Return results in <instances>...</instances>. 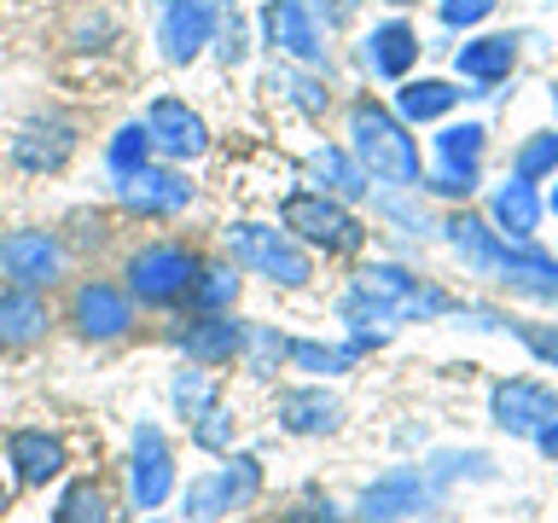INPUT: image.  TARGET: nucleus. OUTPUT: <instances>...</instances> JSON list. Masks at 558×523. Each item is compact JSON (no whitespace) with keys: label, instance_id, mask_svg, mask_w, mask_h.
I'll list each match as a JSON object with an SVG mask.
<instances>
[{"label":"nucleus","instance_id":"1","mask_svg":"<svg viewBox=\"0 0 558 523\" xmlns=\"http://www.w3.org/2000/svg\"><path fill=\"white\" fill-rule=\"evenodd\" d=\"M448 308L453 303L442 291L418 285L413 273L390 268V262H373V268L355 279V291L343 296V314L361 326H373V320H430V314H448Z\"/></svg>","mask_w":558,"mask_h":523},{"label":"nucleus","instance_id":"2","mask_svg":"<svg viewBox=\"0 0 558 523\" xmlns=\"http://www.w3.org/2000/svg\"><path fill=\"white\" fill-rule=\"evenodd\" d=\"M448 233H453V244H460V251L471 256V268H483L488 279H500V285H512V291H523V296L558 303V262H547V256H523V251L512 256L483 221H471V216H453Z\"/></svg>","mask_w":558,"mask_h":523},{"label":"nucleus","instance_id":"3","mask_svg":"<svg viewBox=\"0 0 558 523\" xmlns=\"http://www.w3.org/2000/svg\"><path fill=\"white\" fill-rule=\"evenodd\" d=\"M349 134H355V157H361V169L373 174V181H390V186L418 181V146L384 105L361 99L355 111H349Z\"/></svg>","mask_w":558,"mask_h":523},{"label":"nucleus","instance_id":"4","mask_svg":"<svg viewBox=\"0 0 558 523\" xmlns=\"http://www.w3.org/2000/svg\"><path fill=\"white\" fill-rule=\"evenodd\" d=\"M279 221H286L291 239H308L331 256H343L361 244V221L349 216L338 198H326V192H291V198L279 204Z\"/></svg>","mask_w":558,"mask_h":523},{"label":"nucleus","instance_id":"5","mask_svg":"<svg viewBox=\"0 0 558 523\" xmlns=\"http://www.w3.org/2000/svg\"><path fill=\"white\" fill-rule=\"evenodd\" d=\"M227 251H233V262H244V268L268 273L274 285H308V256L296 251L291 233H274V227H262V221H233L227 227Z\"/></svg>","mask_w":558,"mask_h":523},{"label":"nucleus","instance_id":"6","mask_svg":"<svg viewBox=\"0 0 558 523\" xmlns=\"http://www.w3.org/2000/svg\"><path fill=\"white\" fill-rule=\"evenodd\" d=\"M256 495H262V460L256 453H233L221 471L186 483V518L192 523H216L227 512H239V506H251Z\"/></svg>","mask_w":558,"mask_h":523},{"label":"nucleus","instance_id":"7","mask_svg":"<svg viewBox=\"0 0 558 523\" xmlns=\"http://www.w3.org/2000/svg\"><path fill=\"white\" fill-rule=\"evenodd\" d=\"M192 279H198V256L181 251V244H146V251L129 256V291L140 296V303H151V308L186 296Z\"/></svg>","mask_w":558,"mask_h":523},{"label":"nucleus","instance_id":"8","mask_svg":"<svg viewBox=\"0 0 558 523\" xmlns=\"http://www.w3.org/2000/svg\"><path fill=\"white\" fill-rule=\"evenodd\" d=\"M221 24V0H169L163 24H157V41H163L169 64H192L209 47V35Z\"/></svg>","mask_w":558,"mask_h":523},{"label":"nucleus","instance_id":"9","mask_svg":"<svg viewBox=\"0 0 558 523\" xmlns=\"http://www.w3.org/2000/svg\"><path fill=\"white\" fill-rule=\"evenodd\" d=\"M70 326H76L82 338H94V343L122 338V331L134 326L129 291L105 285V279H87V285H76V296H70Z\"/></svg>","mask_w":558,"mask_h":523},{"label":"nucleus","instance_id":"10","mask_svg":"<svg viewBox=\"0 0 558 523\" xmlns=\"http://www.w3.org/2000/svg\"><path fill=\"white\" fill-rule=\"evenodd\" d=\"M488 413H495L500 430L535 436L541 425L558 418V396L547 390V384H535V378H506V384H495V396H488Z\"/></svg>","mask_w":558,"mask_h":523},{"label":"nucleus","instance_id":"11","mask_svg":"<svg viewBox=\"0 0 558 523\" xmlns=\"http://www.w3.org/2000/svg\"><path fill=\"white\" fill-rule=\"evenodd\" d=\"M59 262H64L59 239L41 233V227H17V233L0 239V268H7L12 285H29V291L52 285V279H59Z\"/></svg>","mask_w":558,"mask_h":523},{"label":"nucleus","instance_id":"12","mask_svg":"<svg viewBox=\"0 0 558 523\" xmlns=\"http://www.w3.org/2000/svg\"><path fill=\"white\" fill-rule=\"evenodd\" d=\"M262 29H268V47H279L296 64H320L326 59L320 24H314L308 0H268V7H262Z\"/></svg>","mask_w":558,"mask_h":523},{"label":"nucleus","instance_id":"13","mask_svg":"<svg viewBox=\"0 0 558 523\" xmlns=\"http://www.w3.org/2000/svg\"><path fill=\"white\" fill-rule=\"evenodd\" d=\"M134 506L140 512H157L174 495V453L163 442L157 425H134Z\"/></svg>","mask_w":558,"mask_h":523},{"label":"nucleus","instance_id":"14","mask_svg":"<svg viewBox=\"0 0 558 523\" xmlns=\"http://www.w3.org/2000/svg\"><path fill=\"white\" fill-rule=\"evenodd\" d=\"M146 134H151V151H163V157H204L209 151L204 117L192 111V105H181V99H151Z\"/></svg>","mask_w":558,"mask_h":523},{"label":"nucleus","instance_id":"15","mask_svg":"<svg viewBox=\"0 0 558 523\" xmlns=\"http://www.w3.org/2000/svg\"><path fill=\"white\" fill-rule=\"evenodd\" d=\"M436 157H442V169H436L430 192H448V198L471 192V186H477V163H483V129H477V122H453V129H442Z\"/></svg>","mask_w":558,"mask_h":523},{"label":"nucleus","instance_id":"16","mask_svg":"<svg viewBox=\"0 0 558 523\" xmlns=\"http://www.w3.org/2000/svg\"><path fill=\"white\" fill-rule=\"evenodd\" d=\"M122 204L140 209V216H174V209L192 204V181L181 169H163V163H146L122 181Z\"/></svg>","mask_w":558,"mask_h":523},{"label":"nucleus","instance_id":"17","mask_svg":"<svg viewBox=\"0 0 558 523\" xmlns=\"http://www.w3.org/2000/svg\"><path fill=\"white\" fill-rule=\"evenodd\" d=\"M70 151H76V129H70V122H59V117L29 122V129L12 139V163H17V169H29V174L59 169Z\"/></svg>","mask_w":558,"mask_h":523},{"label":"nucleus","instance_id":"18","mask_svg":"<svg viewBox=\"0 0 558 523\" xmlns=\"http://www.w3.org/2000/svg\"><path fill=\"white\" fill-rule=\"evenodd\" d=\"M7 460L17 471V483L41 488V483H52L64 471V442H59V436H47V430H12L7 436Z\"/></svg>","mask_w":558,"mask_h":523},{"label":"nucleus","instance_id":"19","mask_svg":"<svg viewBox=\"0 0 558 523\" xmlns=\"http://www.w3.org/2000/svg\"><path fill=\"white\" fill-rule=\"evenodd\" d=\"M174 343L186 349V361L221 366V361H233L239 349H244V320H227V314H204V320H198V326H186Z\"/></svg>","mask_w":558,"mask_h":523},{"label":"nucleus","instance_id":"20","mask_svg":"<svg viewBox=\"0 0 558 523\" xmlns=\"http://www.w3.org/2000/svg\"><path fill=\"white\" fill-rule=\"evenodd\" d=\"M47 331V303L29 285L0 291V349H29Z\"/></svg>","mask_w":558,"mask_h":523},{"label":"nucleus","instance_id":"21","mask_svg":"<svg viewBox=\"0 0 558 523\" xmlns=\"http://www.w3.org/2000/svg\"><path fill=\"white\" fill-rule=\"evenodd\" d=\"M413 59H418V35H413V24H401V17H390V24H378L366 35V64H373L378 76L401 82L413 70Z\"/></svg>","mask_w":558,"mask_h":523},{"label":"nucleus","instance_id":"22","mask_svg":"<svg viewBox=\"0 0 558 523\" xmlns=\"http://www.w3.org/2000/svg\"><path fill=\"white\" fill-rule=\"evenodd\" d=\"M425 506V483L413 477V471H390L384 483L366 488V500H361V518L366 523H390V518H408Z\"/></svg>","mask_w":558,"mask_h":523},{"label":"nucleus","instance_id":"23","mask_svg":"<svg viewBox=\"0 0 558 523\" xmlns=\"http://www.w3.org/2000/svg\"><path fill=\"white\" fill-rule=\"evenodd\" d=\"M512 59H518L512 35H483V41H465L453 64H460V76H471V82H500L506 70H512Z\"/></svg>","mask_w":558,"mask_h":523},{"label":"nucleus","instance_id":"24","mask_svg":"<svg viewBox=\"0 0 558 523\" xmlns=\"http://www.w3.org/2000/svg\"><path fill=\"white\" fill-rule=\"evenodd\" d=\"M279 418H286V430H296V436H320V430L338 425V401L326 390H291L279 401Z\"/></svg>","mask_w":558,"mask_h":523},{"label":"nucleus","instance_id":"25","mask_svg":"<svg viewBox=\"0 0 558 523\" xmlns=\"http://www.w3.org/2000/svg\"><path fill=\"white\" fill-rule=\"evenodd\" d=\"M495 221H500V227H506V233H512V239L535 233V221H541L535 186H530V181H506V186L495 192Z\"/></svg>","mask_w":558,"mask_h":523},{"label":"nucleus","instance_id":"26","mask_svg":"<svg viewBox=\"0 0 558 523\" xmlns=\"http://www.w3.org/2000/svg\"><path fill=\"white\" fill-rule=\"evenodd\" d=\"M105 163H111L117 181H129L134 169H146V163H151V134H146V122H122L117 139H111V151H105Z\"/></svg>","mask_w":558,"mask_h":523},{"label":"nucleus","instance_id":"27","mask_svg":"<svg viewBox=\"0 0 558 523\" xmlns=\"http://www.w3.org/2000/svg\"><path fill=\"white\" fill-rule=\"evenodd\" d=\"M453 87L448 82H408L401 87V117L408 122H436V117H448L453 111Z\"/></svg>","mask_w":558,"mask_h":523},{"label":"nucleus","instance_id":"28","mask_svg":"<svg viewBox=\"0 0 558 523\" xmlns=\"http://www.w3.org/2000/svg\"><path fill=\"white\" fill-rule=\"evenodd\" d=\"M233 296H239V273L233 268H221V262H198V279H192V303H198L204 314H221V308H233Z\"/></svg>","mask_w":558,"mask_h":523},{"label":"nucleus","instance_id":"29","mask_svg":"<svg viewBox=\"0 0 558 523\" xmlns=\"http://www.w3.org/2000/svg\"><path fill=\"white\" fill-rule=\"evenodd\" d=\"M52 523H111V512H105V495H99V483H87L76 477L59 495V512H52Z\"/></svg>","mask_w":558,"mask_h":523},{"label":"nucleus","instance_id":"30","mask_svg":"<svg viewBox=\"0 0 558 523\" xmlns=\"http://www.w3.org/2000/svg\"><path fill=\"white\" fill-rule=\"evenodd\" d=\"M314 174H320V181H331V186L343 192V198H361V192H366V174H361L355 163H349V157H343L338 146L314 151Z\"/></svg>","mask_w":558,"mask_h":523},{"label":"nucleus","instance_id":"31","mask_svg":"<svg viewBox=\"0 0 558 523\" xmlns=\"http://www.w3.org/2000/svg\"><path fill=\"white\" fill-rule=\"evenodd\" d=\"M286 355L296 366H308V373H349V361H355V349H326V343H286Z\"/></svg>","mask_w":558,"mask_h":523},{"label":"nucleus","instance_id":"32","mask_svg":"<svg viewBox=\"0 0 558 523\" xmlns=\"http://www.w3.org/2000/svg\"><path fill=\"white\" fill-rule=\"evenodd\" d=\"M558 169V134H530V146L518 151V181H541Z\"/></svg>","mask_w":558,"mask_h":523},{"label":"nucleus","instance_id":"33","mask_svg":"<svg viewBox=\"0 0 558 523\" xmlns=\"http://www.w3.org/2000/svg\"><path fill=\"white\" fill-rule=\"evenodd\" d=\"M174 408H181L186 418L209 413V408H216V384H209L204 373H181V378H174Z\"/></svg>","mask_w":558,"mask_h":523},{"label":"nucleus","instance_id":"34","mask_svg":"<svg viewBox=\"0 0 558 523\" xmlns=\"http://www.w3.org/2000/svg\"><path fill=\"white\" fill-rule=\"evenodd\" d=\"M192 442H198V448H209V453H221L227 442H233V418H227L221 408L198 413V418H192Z\"/></svg>","mask_w":558,"mask_h":523},{"label":"nucleus","instance_id":"35","mask_svg":"<svg viewBox=\"0 0 558 523\" xmlns=\"http://www.w3.org/2000/svg\"><path fill=\"white\" fill-rule=\"evenodd\" d=\"M244 349H251L256 373H274V361L286 355V338H274V331H262V326H244Z\"/></svg>","mask_w":558,"mask_h":523},{"label":"nucleus","instance_id":"36","mask_svg":"<svg viewBox=\"0 0 558 523\" xmlns=\"http://www.w3.org/2000/svg\"><path fill=\"white\" fill-rule=\"evenodd\" d=\"M436 12H442V24L460 29V24H483V17L495 12V0H442Z\"/></svg>","mask_w":558,"mask_h":523},{"label":"nucleus","instance_id":"37","mask_svg":"<svg viewBox=\"0 0 558 523\" xmlns=\"http://www.w3.org/2000/svg\"><path fill=\"white\" fill-rule=\"evenodd\" d=\"M512 331L535 349L541 361H553V366H558V331H553V326H512Z\"/></svg>","mask_w":558,"mask_h":523},{"label":"nucleus","instance_id":"38","mask_svg":"<svg viewBox=\"0 0 558 523\" xmlns=\"http://www.w3.org/2000/svg\"><path fill=\"white\" fill-rule=\"evenodd\" d=\"M279 523H338V518H331V506H291Z\"/></svg>","mask_w":558,"mask_h":523},{"label":"nucleus","instance_id":"39","mask_svg":"<svg viewBox=\"0 0 558 523\" xmlns=\"http://www.w3.org/2000/svg\"><path fill=\"white\" fill-rule=\"evenodd\" d=\"M535 442H541V453H547V460H558V418H553V425H541V430H535Z\"/></svg>","mask_w":558,"mask_h":523},{"label":"nucleus","instance_id":"40","mask_svg":"<svg viewBox=\"0 0 558 523\" xmlns=\"http://www.w3.org/2000/svg\"><path fill=\"white\" fill-rule=\"evenodd\" d=\"M320 7H326V24H343V17L355 12V0H320Z\"/></svg>","mask_w":558,"mask_h":523},{"label":"nucleus","instance_id":"41","mask_svg":"<svg viewBox=\"0 0 558 523\" xmlns=\"http://www.w3.org/2000/svg\"><path fill=\"white\" fill-rule=\"evenodd\" d=\"M7 500H12V495H7V488H0V512H7Z\"/></svg>","mask_w":558,"mask_h":523},{"label":"nucleus","instance_id":"42","mask_svg":"<svg viewBox=\"0 0 558 523\" xmlns=\"http://www.w3.org/2000/svg\"><path fill=\"white\" fill-rule=\"evenodd\" d=\"M553 209H558V186H553Z\"/></svg>","mask_w":558,"mask_h":523},{"label":"nucleus","instance_id":"43","mask_svg":"<svg viewBox=\"0 0 558 523\" xmlns=\"http://www.w3.org/2000/svg\"><path fill=\"white\" fill-rule=\"evenodd\" d=\"M151 523H157V518H151Z\"/></svg>","mask_w":558,"mask_h":523}]
</instances>
